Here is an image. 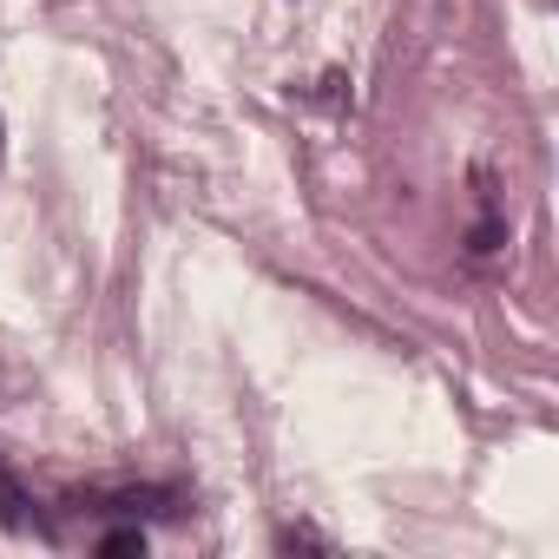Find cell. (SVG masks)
Returning <instances> with one entry per match:
<instances>
[{
	"label": "cell",
	"mask_w": 559,
	"mask_h": 559,
	"mask_svg": "<svg viewBox=\"0 0 559 559\" xmlns=\"http://www.w3.org/2000/svg\"><path fill=\"white\" fill-rule=\"evenodd\" d=\"M0 526L8 533H40V513H34V493H27V480L0 461Z\"/></svg>",
	"instance_id": "cell-1"
},
{
	"label": "cell",
	"mask_w": 559,
	"mask_h": 559,
	"mask_svg": "<svg viewBox=\"0 0 559 559\" xmlns=\"http://www.w3.org/2000/svg\"><path fill=\"white\" fill-rule=\"evenodd\" d=\"M276 552H336V539L297 520V526H276Z\"/></svg>",
	"instance_id": "cell-2"
},
{
	"label": "cell",
	"mask_w": 559,
	"mask_h": 559,
	"mask_svg": "<svg viewBox=\"0 0 559 559\" xmlns=\"http://www.w3.org/2000/svg\"><path fill=\"white\" fill-rule=\"evenodd\" d=\"M99 552H106V559H132V552H145V526H112V533H99Z\"/></svg>",
	"instance_id": "cell-3"
},
{
	"label": "cell",
	"mask_w": 559,
	"mask_h": 559,
	"mask_svg": "<svg viewBox=\"0 0 559 559\" xmlns=\"http://www.w3.org/2000/svg\"><path fill=\"white\" fill-rule=\"evenodd\" d=\"M0 158H8V132H0Z\"/></svg>",
	"instance_id": "cell-4"
}]
</instances>
